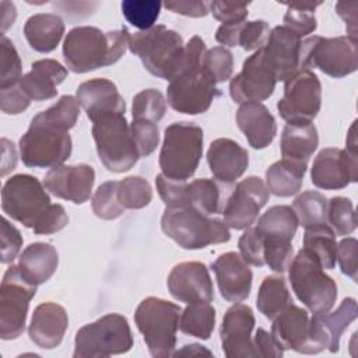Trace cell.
Instances as JSON below:
<instances>
[{
    "label": "cell",
    "instance_id": "1",
    "mask_svg": "<svg viewBox=\"0 0 358 358\" xmlns=\"http://www.w3.org/2000/svg\"><path fill=\"white\" fill-rule=\"evenodd\" d=\"M80 115V103L71 95L60 99L35 115L25 134L20 138V155L29 168H55L71 154L73 143L69 130Z\"/></svg>",
    "mask_w": 358,
    "mask_h": 358
},
{
    "label": "cell",
    "instance_id": "2",
    "mask_svg": "<svg viewBox=\"0 0 358 358\" xmlns=\"http://www.w3.org/2000/svg\"><path fill=\"white\" fill-rule=\"evenodd\" d=\"M130 32L126 27L103 32L96 27L73 28L63 43V57L74 73H88L116 63L129 48Z\"/></svg>",
    "mask_w": 358,
    "mask_h": 358
},
{
    "label": "cell",
    "instance_id": "3",
    "mask_svg": "<svg viewBox=\"0 0 358 358\" xmlns=\"http://www.w3.org/2000/svg\"><path fill=\"white\" fill-rule=\"evenodd\" d=\"M183 39L162 24L130 35L129 49L138 56L143 66L155 77L164 80L175 78L180 71Z\"/></svg>",
    "mask_w": 358,
    "mask_h": 358
},
{
    "label": "cell",
    "instance_id": "4",
    "mask_svg": "<svg viewBox=\"0 0 358 358\" xmlns=\"http://www.w3.org/2000/svg\"><path fill=\"white\" fill-rule=\"evenodd\" d=\"M161 228L164 234L183 249H203L208 245L224 243L231 238L222 220L211 218L192 207H166Z\"/></svg>",
    "mask_w": 358,
    "mask_h": 358
},
{
    "label": "cell",
    "instance_id": "5",
    "mask_svg": "<svg viewBox=\"0 0 358 358\" xmlns=\"http://www.w3.org/2000/svg\"><path fill=\"white\" fill-rule=\"evenodd\" d=\"M203 129L190 122H175L165 129L159 152L162 175L173 180L190 179L203 155Z\"/></svg>",
    "mask_w": 358,
    "mask_h": 358
},
{
    "label": "cell",
    "instance_id": "6",
    "mask_svg": "<svg viewBox=\"0 0 358 358\" xmlns=\"http://www.w3.org/2000/svg\"><path fill=\"white\" fill-rule=\"evenodd\" d=\"M180 312L179 305L157 296H148L138 303L134 322L152 357L173 355Z\"/></svg>",
    "mask_w": 358,
    "mask_h": 358
},
{
    "label": "cell",
    "instance_id": "7",
    "mask_svg": "<svg viewBox=\"0 0 358 358\" xmlns=\"http://www.w3.org/2000/svg\"><path fill=\"white\" fill-rule=\"evenodd\" d=\"M291 287L298 299L312 313H326L337 298L336 281L323 271L319 262L301 249L288 267Z\"/></svg>",
    "mask_w": 358,
    "mask_h": 358
},
{
    "label": "cell",
    "instance_id": "8",
    "mask_svg": "<svg viewBox=\"0 0 358 358\" xmlns=\"http://www.w3.org/2000/svg\"><path fill=\"white\" fill-rule=\"evenodd\" d=\"M357 43L350 35L306 38L301 42V70L319 69L334 78L350 76L358 69Z\"/></svg>",
    "mask_w": 358,
    "mask_h": 358
},
{
    "label": "cell",
    "instance_id": "9",
    "mask_svg": "<svg viewBox=\"0 0 358 358\" xmlns=\"http://www.w3.org/2000/svg\"><path fill=\"white\" fill-rule=\"evenodd\" d=\"M131 347L133 336L127 319L119 313H108L76 333L73 357H109L124 354Z\"/></svg>",
    "mask_w": 358,
    "mask_h": 358
},
{
    "label": "cell",
    "instance_id": "10",
    "mask_svg": "<svg viewBox=\"0 0 358 358\" xmlns=\"http://www.w3.org/2000/svg\"><path fill=\"white\" fill-rule=\"evenodd\" d=\"M92 137L101 162L110 172H126L140 158L123 113L108 115L92 122Z\"/></svg>",
    "mask_w": 358,
    "mask_h": 358
},
{
    "label": "cell",
    "instance_id": "11",
    "mask_svg": "<svg viewBox=\"0 0 358 358\" xmlns=\"http://www.w3.org/2000/svg\"><path fill=\"white\" fill-rule=\"evenodd\" d=\"M46 187L32 175L11 176L1 190V208L13 220L35 229L49 213L52 203Z\"/></svg>",
    "mask_w": 358,
    "mask_h": 358
},
{
    "label": "cell",
    "instance_id": "12",
    "mask_svg": "<svg viewBox=\"0 0 358 358\" xmlns=\"http://www.w3.org/2000/svg\"><path fill=\"white\" fill-rule=\"evenodd\" d=\"M36 287L24 277L18 264H11L4 273L0 285V337L3 340H14L22 334Z\"/></svg>",
    "mask_w": 358,
    "mask_h": 358
},
{
    "label": "cell",
    "instance_id": "13",
    "mask_svg": "<svg viewBox=\"0 0 358 358\" xmlns=\"http://www.w3.org/2000/svg\"><path fill=\"white\" fill-rule=\"evenodd\" d=\"M354 131L355 122L351 126L345 150L329 147L319 151V154L315 157L310 178L316 187L324 190H337L358 180L357 138Z\"/></svg>",
    "mask_w": 358,
    "mask_h": 358
},
{
    "label": "cell",
    "instance_id": "14",
    "mask_svg": "<svg viewBox=\"0 0 358 358\" xmlns=\"http://www.w3.org/2000/svg\"><path fill=\"white\" fill-rule=\"evenodd\" d=\"M221 92L203 66L186 70L172 78L166 88V99L172 109L186 115H199L210 109Z\"/></svg>",
    "mask_w": 358,
    "mask_h": 358
},
{
    "label": "cell",
    "instance_id": "15",
    "mask_svg": "<svg viewBox=\"0 0 358 358\" xmlns=\"http://www.w3.org/2000/svg\"><path fill=\"white\" fill-rule=\"evenodd\" d=\"M322 106V84L310 70H301L285 81L277 103L280 116L288 122H312Z\"/></svg>",
    "mask_w": 358,
    "mask_h": 358
},
{
    "label": "cell",
    "instance_id": "16",
    "mask_svg": "<svg viewBox=\"0 0 358 358\" xmlns=\"http://www.w3.org/2000/svg\"><path fill=\"white\" fill-rule=\"evenodd\" d=\"M277 78L262 48L243 62L241 73L231 80L229 95L238 103L260 102L271 96Z\"/></svg>",
    "mask_w": 358,
    "mask_h": 358
},
{
    "label": "cell",
    "instance_id": "17",
    "mask_svg": "<svg viewBox=\"0 0 358 358\" xmlns=\"http://www.w3.org/2000/svg\"><path fill=\"white\" fill-rule=\"evenodd\" d=\"M270 192L259 176L241 180L222 208L224 222L234 229H246L257 218L259 211L268 201Z\"/></svg>",
    "mask_w": 358,
    "mask_h": 358
},
{
    "label": "cell",
    "instance_id": "18",
    "mask_svg": "<svg viewBox=\"0 0 358 358\" xmlns=\"http://www.w3.org/2000/svg\"><path fill=\"white\" fill-rule=\"evenodd\" d=\"M357 315L358 306L354 298H344L331 313H313L309 319L310 354H317L324 348L337 352L341 334L357 319Z\"/></svg>",
    "mask_w": 358,
    "mask_h": 358
},
{
    "label": "cell",
    "instance_id": "19",
    "mask_svg": "<svg viewBox=\"0 0 358 358\" xmlns=\"http://www.w3.org/2000/svg\"><path fill=\"white\" fill-rule=\"evenodd\" d=\"M255 315L245 303L232 305L224 315L220 329L222 351L228 358L256 357L252 340Z\"/></svg>",
    "mask_w": 358,
    "mask_h": 358
},
{
    "label": "cell",
    "instance_id": "20",
    "mask_svg": "<svg viewBox=\"0 0 358 358\" xmlns=\"http://www.w3.org/2000/svg\"><path fill=\"white\" fill-rule=\"evenodd\" d=\"M166 285L171 295L180 302H211L214 299L208 268L200 262L176 264L168 275Z\"/></svg>",
    "mask_w": 358,
    "mask_h": 358
},
{
    "label": "cell",
    "instance_id": "21",
    "mask_svg": "<svg viewBox=\"0 0 358 358\" xmlns=\"http://www.w3.org/2000/svg\"><path fill=\"white\" fill-rule=\"evenodd\" d=\"M94 182L95 171L91 165H59L45 175L43 186L59 199L83 204L90 199Z\"/></svg>",
    "mask_w": 358,
    "mask_h": 358
},
{
    "label": "cell",
    "instance_id": "22",
    "mask_svg": "<svg viewBox=\"0 0 358 358\" xmlns=\"http://www.w3.org/2000/svg\"><path fill=\"white\" fill-rule=\"evenodd\" d=\"M301 38L284 25L270 31L263 50L277 81H287L301 71Z\"/></svg>",
    "mask_w": 358,
    "mask_h": 358
},
{
    "label": "cell",
    "instance_id": "23",
    "mask_svg": "<svg viewBox=\"0 0 358 358\" xmlns=\"http://www.w3.org/2000/svg\"><path fill=\"white\" fill-rule=\"evenodd\" d=\"M217 284L228 302H242L250 295L253 274L245 259L236 252H227L213 263Z\"/></svg>",
    "mask_w": 358,
    "mask_h": 358
},
{
    "label": "cell",
    "instance_id": "24",
    "mask_svg": "<svg viewBox=\"0 0 358 358\" xmlns=\"http://www.w3.org/2000/svg\"><path fill=\"white\" fill-rule=\"evenodd\" d=\"M77 101L91 122L113 113L124 115L126 110L124 99L117 91V87L106 78H92L80 84L77 88Z\"/></svg>",
    "mask_w": 358,
    "mask_h": 358
},
{
    "label": "cell",
    "instance_id": "25",
    "mask_svg": "<svg viewBox=\"0 0 358 358\" xmlns=\"http://www.w3.org/2000/svg\"><path fill=\"white\" fill-rule=\"evenodd\" d=\"M271 336L282 350L310 354L308 312L294 303H289L273 319Z\"/></svg>",
    "mask_w": 358,
    "mask_h": 358
},
{
    "label": "cell",
    "instance_id": "26",
    "mask_svg": "<svg viewBox=\"0 0 358 358\" xmlns=\"http://www.w3.org/2000/svg\"><path fill=\"white\" fill-rule=\"evenodd\" d=\"M69 326L66 309L56 302H43L32 313L28 334L32 343L43 350L57 347Z\"/></svg>",
    "mask_w": 358,
    "mask_h": 358
},
{
    "label": "cell",
    "instance_id": "27",
    "mask_svg": "<svg viewBox=\"0 0 358 358\" xmlns=\"http://www.w3.org/2000/svg\"><path fill=\"white\" fill-rule=\"evenodd\" d=\"M207 162L215 179L232 183L248 169L249 154L231 138H217L208 147Z\"/></svg>",
    "mask_w": 358,
    "mask_h": 358
},
{
    "label": "cell",
    "instance_id": "28",
    "mask_svg": "<svg viewBox=\"0 0 358 358\" xmlns=\"http://www.w3.org/2000/svg\"><path fill=\"white\" fill-rule=\"evenodd\" d=\"M236 123L255 150L266 148L277 134L274 116L260 102L242 103L236 112Z\"/></svg>",
    "mask_w": 358,
    "mask_h": 358
},
{
    "label": "cell",
    "instance_id": "29",
    "mask_svg": "<svg viewBox=\"0 0 358 358\" xmlns=\"http://www.w3.org/2000/svg\"><path fill=\"white\" fill-rule=\"evenodd\" d=\"M67 77V70L57 60L42 59L31 66V71L22 76L20 87L34 101H46L57 95V85Z\"/></svg>",
    "mask_w": 358,
    "mask_h": 358
},
{
    "label": "cell",
    "instance_id": "30",
    "mask_svg": "<svg viewBox=\"0 0 358 358\" xmlns=\"http://www.w3.org/2000/svg\"><path fill=\"white\" fill-rule=\"evenodd\" d=\"M317 144V129L312 122H288L281 134V155L284 159L308 164Z\"/></svg>",
    "mask_w": 358,
    "mask_h": 358
},
{
    "label": "cell",
    "instance_id": "31",
    "mask_svg": "<svg viewBox=\"0 0 358 358\" xmlns=\"http://www.w3.org/2000/svg\"><path fill=\"white\" fill-rule=\"evenodd\" d=\"M57 264V250L52 245L43 242L28 245L18 260L21 273L29 282L35 285L46 282L56 271Z\"/></svg>",
    "mask_w": 358,
    "mask_h": 358
},
{
    "label": "cell",
    "instance_id": "32",
    "mask_svg": "<svg viewBox=\"0 0 358 358\" xmlns=\"http://www.w3.org/2000/svg\"><path fill=\"white\" fill-rule=\"evenodd\" d=\"M270 35L266 21H242L236 24H221L215 32L218 43L225 46H242L245 50L262 49Z\"/></svg>",
    "mask_w": 358,
    "mask_h": 358
},
{
    "label": "cell",
    "instance_id": "33",
    "mask_svg": "<svg viewBox=\"0 0 358 358\" xmlns=\"http://www.w3.org/2000/svg\"><path fill=\"white\" fill-rule=\"evenodd\" d=\"M64 34L63 20L52 13L31 15L24 25V35L29 46L41 53L56 49Z\"/></svg>",
    "mask_w": 358,
    "mask_h": 358
},
{
    "label": "cell",
    "instance_id": "34",
    "mask_svg": "<svg viewBox=\"0 0 358 358\" xmlns=\"http://www.w3.org/2000/svg\"><path fill=\"white\" fill-rule=\"evenodd\" d=\"M298 225V218L289 206H273L257 220L255 229L266 242H291Z\"/></svg>",
    "mask_w": 358,
    "mask_h": 358
},
{
    "label": "cell",
    "instance_id": "35",
    "mask_svg": "<svg viewBox=\"0 0 358 358\" xmlns=\"http://www.w3.org/2000/svg\"><path fill=\"white\" fill-rule=\"evenodd\" d=\"M306 165L289 159H281L270 165L266 171V186L270 193L278 197L296 194L303 183Z\"/></svg>",
    "mask_w": 358,
    "mask_h": 358
},
{
    "label": "cell",
    "instance_id": "36",
    "mask_svg": "<svg viewBox=\"0 0 358 358\" xmlns=\"http://www.w3.org/2000/svg\"><path fill=\"white\" fill-rule=\"evenodd\" d=\"M305 229L303 249L310 253L323 268L331 270L337 260V242L334 231L327 224H320Z\"/></svg>",
    "mask_w": 358,
    "mask_h": 358
},
{
    "label": "cell",
    "instance_id": "37",
    "mask_svg": "<svg viewBox=\"0 0 358 358\" xmlns=\"http://www.w3.org/2000/svg\"><path fill=\"white\" fill-rule=\"evenodd\" d=\"M289 303H292V298L287 288L285 280L278 275H267L260 284L256 299L260 313L273 320Z\"/></svg>",
    "mask_w": 358,
    "mask_h": 358
},
{
    "label": "cell",
    "instance_id": "38",
    "mask_svg": "<svg viewBox=\"0 0 358 358\" xmlns=\"http://www.w3.org/2000/svg\"><path fill=\"white\" fill-rule=\"evenodd\" d=\"M215 324V309L210 302H192L180 312L179 329L182 333L208 340Z\"/></svg>",
    "mask_w": 358,
    "mask_h": 358
},
{
    "label": "cell",
    "instance_id": "39",
    "mask_svg": "<svg viewBox=\"0 0 358 358\" xmlns=\"http://www.w3.org/2000/svg\"><path fill=\"white\" fill-rule=\"evenodd\" d=\"M292 210L298 218V224H301L303 228L327 222V200L319 192L308 190L301 193L294 200Z\"/></svg>",
    "mask_w": 358,
    "mask_h": 358
},
{
    "label": "cell",
    "instance_id": "40",
    "mask_svg": "<svg viewBox=\"0 0 358 358\" xmlns=\"http://www.w3.org/2000/svg\"><path fill=\"white\" fill-rule=\"evenodd\" d=\"M220 187L213 179L200 178L187 183V207L206 215L220 211Z\"/></svg>",
    "mask_w": 358,
    "mask_h": 358
},
{
    "label": "cell",
    "instance_id": "41",
    "mask_svg": "<svg viewBox=\"0 0 358 358\" xmlns=\"http://www.w3.org/2000/svg\"><path fill=\"white\" fill-rule=\"evenodd\" d=\"M117 196L120 204L126 210H138L150 204L152 199V189L144 178L127 176L123 180H119Z\"/></svg>",
    "mask_w": 358,
    "mask_h": 358
},
{
    "label": "cell",
    "instance_id": "42",
    "mask_svg": "<svg viewBox=\"0 0 358 358\" xmlns=\"http://www.w3.org/2000/svg\"><path fill=\"white\" fill-rule=\"evenodd\" d=\"M326 218L336 235H350L357 228V218L352 201L343 196L331 197L327 201Z\"/></svg>",
    "mask_w": 358,
    "mask_h": 358
},
{
    "label": "cell",
    "instance_id": "43",
    "mask_svg": "<svg viewBox=\"0 0 358 358\" xmlns=\"http://www.w3.org/2000/svg\"><path fill=\"white\" fill-rule=\"evenodd\" d=\"M161 7L162 3L158 0H124L122 13L133 27L145 31L157 22Z\"/></svg>",
    "mask_w": 358,
    "mask_h": 358
},
{
    "label": "cell",
    "instance_id": "44",
    "mask_svg": "<svg viewBox=\"0 0 358 358\" xmlns=\"http://www.w3.org/2000/svg\"><path fill=\"white\" fill-rule=\"evenodd\" d=\"M165 112L166 101L158 90L147 88L140 91L133 98V119H144L157 123L165 116Z\"/></svg>",
    "mask_w": 358,
    "mask_h": 358
},
{
    "label": "cell",
    "instance_id": "45",
    "mask_svg": "<svg viewBox=\"0 0 358 358\" xmlns=\"http://www.w3.org/2000/svg\"><path fill=\"white\" fill-rule=\"evenodd\" d=\"M119 180H109L102 183L92 197V211L98 218L115 220L119 218L126 208L120 204L117 196Z\"/></svg>",
    "mask_w": 358,
    "mask_h": 358
},
{
    "label": "cell",
    "instance_id": "46",
    "mask_svg": "<svg viewBox=\"0 0 358 358\" xmlns=\"http://www.w3.org/2000/svg\"><path fill=\"white\" fill-rule=\"evenodd\" d=\"M320 3H291L287 6V13L284 14V27L289 28L299 38L312 34L316 27V17L313 14L315 8Z\"/></svg>",
    "mask_w": 358,
    "mask_h": 358
},
{
    "label": "cell",
    "instance_id": "47",
    "mask_svg": "<svg viewBox=\"0 0 358 358\" xmlns=\"http://www.w3.org/2000/svg\"><path fill=\"white\" fill-rule=\"evenodd\" d=\"M201 66L208 73V76L214 80L215 84L224 83L232 76L234 57L227 48L215 46L210 50H206Z\"/></svg>",
    "mask_w": 358,
    "mask_h": 358
},
{
    "label": "cell",
    "instance_id": "48",
    "mask_svg": "<svg viewBox=\"0 0 358 358\" xmlns=\"http://www.w3.org/2000/svg\"><path fill=\"white\" fill-rule=\"evenodd\" d=\"M1 71H0V90L15 85L22 78L21 60L13 42L3 34L1 35Z\"/></svg>",
    "mask_w": 358,
    "mask_h": 358
},
{
    "label": "cell",
    "instance_id": "49",
    "mask_svg": "<svg viewBox=\"0 0 358 358\" xmlns=\"http://www.w3.org/2000/svg\"><path fill=\"white\" fill-rule=\"evenodd\" d=\"M130 133L140 157H148L155 151L159 143V129L157 123L144 119H133Z\"/></svg>",
    "mask_w": 358,
    "mask_h": 358
},
{
    "label": "cell",
    "instance_id": "50",
    "mask_svg": "<svg viewBox=\"0 0 358 358\" xmlns=\"http://www.w3.org/2000/svg\"><path fill=\"white\" fill-rule=\"evenodd\" d=\"M155 186L159 197L166 207L187 206V183L186 180H173L159 173L155 178Z\"/></svg>",
    "mask_w": 358,
    "mask_h": 358
},
{
    "label": "cell",
    "instance_id": "51",
    "mask_svg": "<svg viewBox=\"0 0 358 358\" xmlns=\"http://www.w3.org/2000/svg\"><path fill=\"white\" fill-rule=\"evenodd\" d=\"M241 256L248 264L257 267L264 266V242L260 234L255 228H246L238 242Z\"/></svg>",
    "mask_w": 358,
    "mask_h": 358
},
{
    "label": "cell",
    "instance_id": "52",
    "mask_svg": "<svg viewBox=\"0 0 358 358\" xmlns=\"http://www.w3.org/2000/svg\"><path fill=\"white\" fill-rule=\"evenodd\" d=\"M264 242V263L275 273H284L288 270L292 257L294 248L291 242Z\"/></svg>",
    "mask_w": 358,
    "mask_h": 358
},
{
    "label": "cell",
    "instance_id": "53",
    "mask_svg": "<svg viewBox=\"0 0 358 358\" xmlns=\"http://www.w3.org/2000/svg\"><path fill=\"white\" fill-rule=\"evenodd\" d=\"M249 3H228V1H210V13L222 24L242 22L248 17Z\"/></svg>",
    "mask_w": 358,
    "mask_h": 358
},
{
    "label": "cell",
    "instance_id": "54",
    "mask_svg": "<svg viewBox=\"0 0 358 358\" xmlns=\"http://www.w3.org/2000/svg\"><path fill=\"white\" fill-rule=\"evenodd\" d=\"M1 263L7 264L11 263L21 246H22V236L20 231L7 221V218H1Z\"/></svg>",
    "mask_w": 358,
    "mask_h": 358
},
{
    "label": "cell",
    "instance_id": "55",
    "mask_svg": "<svg viewBox=\"0 0 358 358\" xmlns=\"http://www.w3.org/2000/svg\"><path fill=\"white\" fill-rule=\"evenodd\" d=\"M0 103L6 115H18L29 106L31 98L24 92L20 84H15L0 90Z\"/></svg>",
    "mask_w": 358,
    "mask_h": 358
},
{
    "label": "cell",
    "instance_id": "56",
    "mask_svg": "<svg viewBox=\"0 0 358 358\" xmlns=\"http://www.w3.org/2000/svg\"><path fill=\"white\" fill-rule=\"evenodd\" d=\"M357 246L358 242L355 238H345L337 245V260L343 274L351 277L352 281H357Z\"/></svg>",
    "mask_w": 358,
    "mask_h": 358
},
{
    "label": "cell",
    "instance_id": "57",
    "mask_svg": "<svg viewBox=\"0 0 358 358\" xmlns=\"http://www.w3.org/2000/svg\"><path fill=\"white\" fill-rule=\"evenodd\" d=\"M69 222L67 213L62 204H52L43 221L34 229L36 235H49L62 231Z\"/></svg>",
    "mask_w": 358,
    "mask_h": 358
},
{
    "label": "cell",
    "instance_id": "58",
    "mask_svg": "<svg viewBox=\"0 0 358 358\" xmlns=\"http://www.w3.org/2000/svg\"><path fill=\"white\" fill-rule=\"evenodd\" d=\"M253 345H255L256 357L281 358L284 354V350L277 344L271 333L266 331L264 329H257L253 338Z\"/></svg>",
    "mask_w": 358,
    "mask_h": 358
},
{
    "label": "cell",
    "instance_id": "59",
    "mask_svg": "<svg viewBox=\"0 0 358 358\" xmlns=\"http://www.w3.org/2000/svg\"><path fill=\"white\" fill-rule=\"evenodd\" d=\"M164 6L171 10L172 13L182 14L186 17H206L210 13V3L199 1V0H176V1H166Z\"/></svg>",
    "mask_w": 358,
    "mask_h": 358
},
{
    "label": "cell",
    "instance_id": "60",
    "mask_svg": "<svg viewBox=\"0 0 358 358\" xmlns=\"http://www.w3.org/2000/svg\"><path fill=\"white\" fill-rule=\"evenodd\" d=\"M357 7L358 3H337L336 11L344 20L348 35L357 38Z\"/></svg>",
    "mask_w": 358,
    "mask_h": 358
},
{
    "label": "cell",
    "instance_id": "61",
    "mask_svg": "<svg viewBox=\"0 0 358 358\" xmlns=\"http://www.w3.org/2000/svg\"><path fill=\"white\" fill-rule=\"evenodd\" d=\"M17 151L11 141L1 138V176H6L15 168Z\"/></svg>",
    "mask_w": 358,
    "mask_h": 358
},
{
    "label": "cell",
    "instance_id": "62",
    "mask_svg": "<svg viewBox=\"0 0 358 358\" xmlns=\"http://www.w3.org/2000/svg\"><path fill=\"white\" fill-rule=\"evenodd\" d=\"M0 7H1V32H4L10 25H13L17 13H15V6L10 1H1Z\"/></svg>",
    "mask_w": 358,
    "mask_h": 358
},
{
    "label": "cell",
    "instance_id": "63",
    "mask_svg": "<svg viewBox=\"0 0 358 358\" xmlns=\"http://www.w3.org/2000/svg\"><path fill=\"white\" fill-rule=\"evenodd\" d=\"M203 354L204 355H211V352L200 344H187V345H183V350H180L178 352H173L175 357H179V355H203Z\"/></svg>",
    "mask_w": 358,
    "mask_h": 358
}]
</instances>
